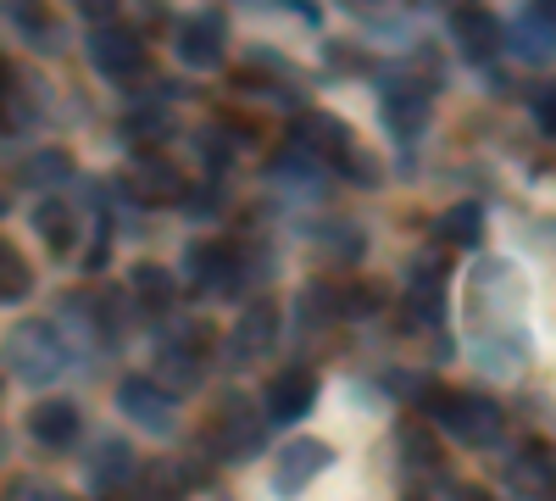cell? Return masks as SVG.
Masks as SVG:
<instances>
[{
  "instance_id": "cell-5",
  "label": "cell",
  "mask_w": 556,
  "mask_h": 501,
  "mask_svg": "<svg viewBox=\"0 0 556 501\" xmlns=\"http://www.w3.org/2000/svg\"><path fill=\"white\" fill-rule=\"evenodd\" d=\"M429 112H434V96H429V84H417V78H390L384 84V123L395 140H417V134L429 128Z\"/></svg>"
},
{
  "instance_id": "cell-7",
  "label": "cell",
  "mask_w": 556,
  "mask_h": 501,
  "mask_svg": "<svg viewBox=\"0 0 556 501\" xmlns=\"http://www.w3.org/2000/svg\"><path fill=\"white\" fill-rule=\"evenodd\" d=\"M89 62H96L106 78H134L139 67H146V45H139V34L123 28V23H101L96 34H89Z\"/></svg>"
},
{
  "instance_id": "cell-25",
  "label": "cell",
  "mask_w": 556,
  "mask_h": 501,
  "mask_svg": "<svg viewBox=\"0 0 556 501\" xmlns=\"http://www.w3.org/2000/svg\"><path fill=\"white\" fill-rule=\"evenodd\" d=\"M162 362H167V379H178V390H195V385H201V356L162 346Z\"/></svg>"
},
{
  "instance_id": "cell-4",
  "label": "cell",
  "mask_w": 556,
  "mask_h": 501,
  "mask_svg": "<svg viewBox=\"0 0 556 501\" xmlns=\"http://www.w3.org/2000/svg\"><path fill=\"white\" fill-rule=\"evenodd\" d=\"M117 406H123V413L146 429V435H173V424H178V401H173V390H162L156 379H123V385H117Z\"/></svg>"
},
{
  "instance_id": "cell-11",
  "label": "cell",
  "mask_w": 556,
  "mask_h": 501,
  "mask_svg": "<svg viewBox=\"0 0 556 501\" xmlns=\"http://www.w3.org/2000/svg\"><path fill=\"white\" fill-rule=\"evenodd\" d=\"M406 306H412V324H434V317H440V306H445V279H440V262H434V256H417V262H412Z\"/></svg>"
},
{
  "instance_id": "cell-8",
  "label": "cell",
  "mask_w": 556,
  "mask_h": 501,
  "mask_svg": "<svg viewBox=\"0 0 556 501\" xmlns=\"http://www.w3.org/2000/svg\"><path fill=\"white\" fill-rule=\"evenodd\" d=\"M329 463H334V451L323 446V440H290V446L273 458V490H278V496H301Z\"/></svg>"
},
{
  "instance_id": "cell-10",
  "label": "cell",
  "mask_w": 556,
  "mask_h": 501,
  "mask_svg": "<svg viewBox=\"0 0 556 501\" xmlns=\"http://www.w3.org/2000/svg\"><path fill=\"white\" fill-rule=\"evenodd\" d=\"M245 401H228L223 406V418H217V446H223V458H235V463H245V458H256L262 451V413H240Z\"/></svg>"
},
{
  "instance_id": "cell-15",
  "label": "cell",
  "mask_w": 556,
  "mask_h": 501,
  "mask_svg": "<svg viewBox=\"0 0 556 501\" xmlns=\"http://www.w3.org/2000/svg\"><path fill=\"white\" fill-rule=\"evenodd\" d=\"M134 196L139 201H178L184 196V178L162 156H134Z\"/></svg>"
},
{
  "instance_id": "cell-30",
  "label": "cell",
  "mask_w": 556,
  "mask_h": 501,
  "mask_svg": "<svg viewBox=\"0 0 556 501\" xmlns=\"http://www.w3.org/2000/svg\"><path fill=\"white\" fill-rule=\"evenodd\" d=\"M0 212H7V201H0Z\"/></svg>"
},
{
  "instance_id": "cell-20",
  "label": "cell",
  "mask_w": 556,
  "mask_h": 501,
  "mask_svg": "<svg viewBox=\"0 0 556 501\" xmlns=\"http://www.w3.org/2000/svg\"><path fill=\"white\" fill-rule=\"evenodd\" d=\"M34 290V273H28V262L0 240V301H23Z\"/></svg>"
},
{
  "instance_id": "cell-17",
  "label": "cell",
  "mask_w": 556,
  "mask_h": 501,
  "mask_svg": "<svg viewBox=\"0 0 556 501\" xmlns=\"http://www.w3.org/2000/svg\"><path fill=\"white\" fill-rule=\"evenodd\" d=\"M551 7H529L523 17H518V28H513V39H518V51L529 57V62H545L551 57Z\"/></svg>"
},
{
  "instance_id": "cell-28",
  "label": "cell",
  "mask_w": 556,
  "mask_h": 501,
  "mask_svg": "<svg viewBox=\"0 0 556 501\" xmlns=\"http://www.w3.org/2000/svg\"><path fill=\"white\" fill-rule=\"evenodd\" d=\"M534 117H540V134H545V140H551V128H556V101H551V89H545V96H540Z\"/></svg>"
},
{
  "instance_id": "cell-23",
  "label": "cell",
  "mask_w": 556,
  "mask_h": 501,
  "mask_svg": "<svg viewBox=\"0 0 556 501\" xmlns=\"http://www.w3.org/2000/svg\"><path fill=\"white\" fill-rule=\"evenodd\" d=\"M23 178H28V185H62V178H73V156L67 151H39V156H28L23 162Z\"/></svg>"
},
{
  "instance_id": "cell-13",
  "label": "cell",
  "mask_w": 556,
  "mask_h": 501,
  "mask_svg": "<svg viewBox=\"0 0 556 501\" xmlns=\"http://www.w3.org/2000/svg\"><path fill=\"white\" fill-rule=\"evenodd\" d=\"M451 34H456V45H462V57H473V62H490L495 45H501L495 17L479 12V7H456V12H451Z\"/></svg>"
},
{
  "instance_id": "cell-6",
  "label": "cell",
  "mask_w": 556,
  "mask_h": 501,
  "mask_svg": "<svg viewBox=\"0 0 556 501\" xmlns=\"http://www.w3.org/2000/svg\"><path fill=\"white\" fill-rule=\"evenodd\" d=\"M312 401H317L312 368H285V374H273V379H267V396H262V424H295V418L312 413Z\"/></svg>"
},
{
  "instance_id": "cell-1",
  "label": "cell",
  "mask_w": 556,
  "mask_h": 501,
  "mask_svg": "<svg viewBox=\"0 0 556 501\" xmlns=\"http://www.w3.org/2000/svg\"><path fill=\"white\" fill-rule=\"evenodd\" d=\"M7 362L23 385H51L62 368H67V346H62V329L56 324H17L12 340H7Z\"/></svg>"
},
{
  "instance_id": "cell-27",
  "label": "cell",
  "mask_w": 556,
  "mask_h": 501,
  "mask_svg": "<svg viewBox=\"0 0 556 501\" xmlns=\"http://www.w3.org/2000/svg\"><path fill=\"white\" fill-rule=\"evenodd\" d=\"M167 128V117H156V112H139V117H128V134H162Z\"/></svg>"
},
{
  "instance_id": "cell-26",
  "label": "cell",
  "mask_w": 556,
  "mask_h": 501,
  "mask_svg": "<svg viewBox=\"0 0 556 501\" xmlns=\"http://www.w3.org/2000/svg\"><path fill=\"white\" fill-rule=\"evenodd\" d=\"M323 240H329L340 256H362V235H351L345 223H329V229H323Z\"/></svg>"
},
{
  "instance_id": "cell-24",
  "label": "cell",
  "mask_w": 556,
  "mask_h": 501,
  "mask_svg": "<svg viewBox=\"0 0 556 501\" xmlns=\"http://www.w3.org/2000/svg\"><path fill=\"white\" fill-rule=\"evenodd\" d=\"M434 451H440V446H434V435H429V429H417V424H406V429H401V458H406L412 468H434V463H440Z\"/></svg>"
},
{
  "instance_id": "cell-22",
  "label": "cell",
  "mask_w": 556,
  "mask_h": 501,
  "mask_svg": "<svg viewBox=\"0 0 556 501\" xmlns=\"http://www.w3.org/2000/svg\"><path fill=\"white\" fill-rule=\"evenodd\" d=\"M479 223H484V212L468 201V206H451L445 217H440V240L445 246H473L479 240Z\"/></svg>"
},
{
  "instance_id": "cell-19",
  "label": "cell",
  "mask_w": 556,
  "mask_h": 501,
  "mask_svg": "<svg viewBox=\"0 0 556 501\" xmlns=\"http://www.w3.org/2000/svg\"><path fill=\"white\" fill-rule=\"evenodd\" d=\"M134 296L146 301V306H156V312H167V301H173V273L156 267V262L134 267Z\"/></svg>"
},
{
  "instance_id": "cell-21",
  "label": "cell",
  "mask_w": 556,
  "mask_h": 501,
  "mask_svg": "<svg viewBox=\"0 0 556 501\" xmlns=\"http://www.w3.org/2000/svg\"><path fill=\"white\" fill-rule=\"evenodd\" d=\"M34 223H39V235H45V246H51V251H67L73 246V212L62 201H45L34 212Z\"/></svg>"
},
{
  "instance_id": "cell-18",
  "label": "cell",
  "mask_w": 556,
  "mask_h": 501,
  "mask_svg": "<svg viewBox=\"0 0 556 501\" xmlns=\"http://www.w3.org/2000/svg\"><path fill=\"white\" fill-rule=\"evenodd\" d=\"M295 306H301V324H306V329H312V324L323 329V324H334V317H340V290H334V285H306Z\"/></svg>"
},
{
  "instance_id": "cell-9",
  "label": "cell",
  "mask_w": 556,
  "mask_h": 501,
  "mask_svg": "<svg viewBox=\"0 0 556 501\" xmlns=\"http://www.w3.org/2000/svg\"><path fill=\"white\" fill-rule=\"evenodd\" d=\"M173 45H178V62L184 67H217L223 62V17H212V12L184 17L178 34H173Z\"/></svg>"
},
{
  "instance_id": "cell-16",
  "label": "cell",
  "mask_w": 556,
  "mask_h": 501,
  "mask_svg": "<svg viewBox=\"0 0 556 501\" xmlns=\"http://www.w3.org/2000/svg\"><path fill=\"white\" fill-rule=\"evenodd\" d=\"M128 479H134V451L123 440H101L96 463H89V485L112 490V485H128Z\"/></svg>"
},
{
  "instance_id": "cell-29",
  "label": "cell",
  "mask_w": 556,
  "mask_h": 501,
  "mask_svg": "<svg viewBox=\"0 0 556 501\" xmlns=\"http://www.w3.org/2000/svg\"><path fill=\"white\" fill-rule=\"evenodd\" d=\"M462 501H490V496H479V490H468V496H462Z\"/></svg>"
},
{
  "instance_id": "cell-12",
  "label": "cell",
  "mask_w": 556,
  "mask_h": 501,
  "mask_svg": "<svg viewBox=\"0 0 556 501\" xmlns=\"http://www.w3.org/2000/svg\"><path fill=\"white\" fill-rule=\"evenodd\" d=\"M28 429H34V440H39L45 451H67L84 424H78V406H73V401H39L34 418H28Z\"/></svg>"
},
{
  "instance_id": "cell-14",
  "label": "cell",
  "mask_w": 556,
  "mask_h": 501,
  "mask_svg": "<svg viewBox=\"0 0 556 501\" xmlns=\"http://www.w3.org/2000/svg\"><path fill=\"white\" fill-rule=\"evenodd\" d=\"M273 335H278V317H273V306H251V312L240 317L235 340H228V356H235V368H245V362L267 356Z\"/></svg>"
},
{
  "instance_id": "cell-2",
  "label": "cell",
  "mask_w": 556,
  "mask_h": 501,
  "mask_svg": "<svg viewBox=\"0 0 556 501\" xmlns=\"http://www.w3.org/2000/svg\"><path fill=\"white\" fill-rule=\"evenodd\" d=\"M429 413H434V424H445V435L468 440V446H490L501 435V406L490 396H473V390H440V396H429Z\"/></svg>"
},
{
  "instance_id": "cell-3",
  "label": "cell",
  "mask_w": 556,
  "mask_h": 501,
  "mask_svg": "<svg viewBox=\"0 0 556 501\" xmlns=\"http://www.w3.org/2000/svg\"><path fill=\"white\" fill-rule=\"evenodd\" d=\"M290 146H295V156H312V162H329V167H345L351 162V134H345V123L340 117H329V112H312V117H295L290 123Z\"/></svg>"
}]
</instances>
